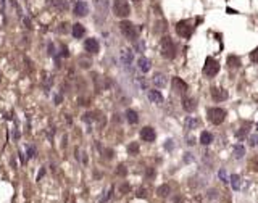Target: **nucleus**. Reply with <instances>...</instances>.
Segmentation results:
<instances>
[{
  "label": "nucleus",
  "mask_w": 258,
  "mask_h": 203,
  "mask_svg": "<svg viewBox=\"0 0 258 203\" xmlns=\"http://www.w3.org/2000/svg\"><path fill=\"white\" fill-rule=\"evenodd\" d=\"M66 26H68V24H61V27H60V32H66Z\"/></svg>",
  "instance_id": "nucleus-42"
},
{
  "label": "nucleus",
  "mask_w": 258,
  "mask_h": 203,
  "mask_svg": "<svg viewBox=\"0 0 258 203\" xmlns=\"http://www.w3.org/2000/svg\"><path fill=\"white\" fill-rule=\"evenodd\" d=\"M229 182H231V185H232L234 190H239V189H240V176H239V174H232V176L229 177Z\"/></svg>",
  "instance_id": "nucleus-24"
},
{
  "label": "nucleus",
  "mask_w": 258,
  "mask_h": 203,
  "mask_svg": "<svg viewBox=\"0 0 258 203\" xmlns=\"http://www.w3.org/2000/svg\"><path fill=\"white\" fill-rule=\"evenodd\" d=\"M232 153H234V156L236 158H242L244 155H245V147L244 145H240V143H236V145L232 147Z\"/></svg>",
  "instance_id": "nucleus-20"
},
{
  "label": "nucleus",
  "mask_w": 258,
  "mask_h": 203,
  "mask_svg": "<svg viewBox=\"0 0 258 203\" xmlns=\"http://www.w3.org/2000/svg\"><path fill=\"white\" fill-rule=\"evenodd\" d=\"M147 176L152 177V176H153V169H149V171H147Z\"/></svg>",
  "instance_id": "nucleus-44"
},
{
  "label": "nucleus",
  "mask_w": 258,
  "mask_h": 203,
  "mask_svg": "<svg viewBox=\"0 0 258 203\" xmlns=\"http://www.w3.org/2000/svg\"><path fill=\"white\" fill-rule=\"evenodd\" d=\"M195 106H197V102H195L194 97H185V98H182V108H184L187 113H192V111L195 110Z\"/></svg>",
  "instance_id": "nucleus-13"
},
{
  "label": "nucleus",
  "mask_w": 258,
  "mask_h": 203,
  "mask_svg": "<svg viewBox=\"0 0 258 203\" xmlns=\"http://www.w3.org/2000/svg\"><path fill=\"white\" fill-rule=\"evenodd\" d=\"M187 143H189V145H194V143H195V137H189Z\"/></svg>",
  "instance_id": "nucleus-39"
},
{
  "label": "nucleus",
  "mask_w": 258,
  "mask_h": 203,
  "mask_svg": "<svg viewBox=\"0 0 258 203\" xmlns=\"http://www.w3.org/2000/svg\"><path fill=\"white\" fill-rule=\"evenodd\" d=\"M218 73H219V63L215 58L208 57L205 61V66H203V74L206 77H215Z\"/></svg>",
  "instance_id": "nucleus-5"
},
{
  "label": "nucleus",
  "mask_w": 258,
  "mask_h": 203,
  "mask_svg": "<svg viewBox=\"0 0 258 203\" xmlns=\"http://www.w3.org/2000/svg\"><path fill=\"white\" fill-rule=\"evenodd\" d=\"M257 131H258V124H257Z\"/></svg>",
  "instance_id": "nucleus-45"
},
{
  "label": "nucleus",
  "mask_w": 258,
  "mask_h": 203,
  "mask_svg": "<svg viewBox=\"0 0 258 203\" xmlns=\"http://www.w3.org/2000/svg\"><path fill=\"white\" fill-rule=\"evenodd\" d=\"M250 60H252L253 63H258V47H255V49L250 52Z\"/></svg>",
  "instance_id": "nucleus-28"
},
{
  "label": "nucleus",
  "mask_w": 258,
  "mask_h": 203,
  "mask_svg": "<svg viewBox=\"0 0 258 203\" xmlns=\"http://www.w3.org/2000/svg\"><path fill=\"white\" fill-rule=\"evenodd\" d=\"M176 32H178V36L182 37V39H189V37L192 36V32H194V26H192L189 21L182 19V21H179L176 24Z\"/></svg>",
  "instance_id": "nucleus-6"
},
{
  "label": "nucleus",
  "mask_w": 258,
  "mask_h": 203,
  "mask_svg": "<svg viewBox=\"0 0 258 203\" xmlns=\"http://www.w3.org/2000/svg\"><path fill=\"white\" fill-rule=\"evenodd\" d=\"M82 119H84L86 123H92L95 118H94V115H92V113H86V115L82 116Z\"/></svg>",
  "instance_id": "nucleus-31"
},
{
  "label": "nucleus",
  "mask_w": 258,
  "mask_h": 203,
  "mask_svg": "<svg viewBox=\"0 0 258 203\" xmlns=\"http://www.w3.org/2000/svg\"><path fill=\"white\" fill-rule=\"evenodd\" d=\"M44 173H45V168H42V169H40V173H39V176H37V181H39V179H40V177H42V176H44Z\"/></svg>",
  "instance_id": "nucleus-41"
},
{
  "label": "nucleus",
  "mask_w": 258,
  "mask_h": 203,
  "mask_svg": "<svg viewBox=\"0 0 258 203\" xmlns=\"http://www.w3.org/2000/svg\"><path fill=\"white\" fill-rule=\"evenodd\" d=\"M53 6L58 11H66L68 10V0H53Z\"/></svg>",
  "instance_id": "nucleus-21"
},
{
  "label": "nucleus",
  "mask_w": 258,
  "mask_h": 203,
  "mask_svg": "<svg viewBox=\"0 0 258 203\" xmlns=\"http://www.w3.org/2000/svg\"><path fill=\"white\" fill-rule=\"evenodd\" d=\"M211 142H213V134L208 132V131H203L200 134V143L202 145H210Z\"/></svg>",
  "instance_id": "nucleus-18"
},
{
  "label": "nucleus",
  "mask_w": 258,
  "mask_h": 203,
  "mask_svg": "<svg viewBox=\"0 0 258 203\" xmlns=\"http://www.w3.org/2000/svg\"><path fill=\"white\" fill-rule=\"evenodd\" d=\"M171 142H173V140H166V143H165V148H173V143H171Z\"/></svg>",
  "instance_id": "nucleus-37"
},
{
  "label": "nucleus",
  "mask_w": 258,
  "mask_h": 203,
  "mask_svg": "<svg viewBox=\"0 0 258 203\" xmlns=\"http://www.w3.org/2000/svg\"><path fill=\"white\" fill-rule=\"evenodd\" d=\"M211 97L215 102H223L228 98V90H224V89L221 87H213L211 89Z\"/></svg>",
  "instance_id": "nucleus-10"
},
{
  "label": "nucleus",
  "mask_w": 258,
  "mask_h": 203,
  "mask_svg": "<svg viewBox=\"0 0 258 203\" xmlns=\"http://www.w3.org/2000/svg\"><path fill=\"white\" fill-rule=\"evenodd\" d=\"M197 124H198V121L195 118H192V116H189L187 119H185V123H184V127L187 131H192V129H195L197 127Z\"/></svg>",
  "instance_id": "nucleus-23"
},
{
  "label": "nucleus",
  "mask_w": 258,
  "mask_h": 203,
  "mask_svg": "<svg viewBox=\"0 0 258 203\" xmlns=\"http://www.w3.org/2000/svg\"><path fill=\"white\" fill-rule=\"evenodd\" d=\"M137 68H139L142 73H149L150 71V68H152V63H150V60L149 58H145V57H140L139 60H137Z\"/></svg>",
  "instance_id": "nucleus-14"
},
{
  "label": "nucleus",
  "mask_w": 258,
  "mask_h": 203,
  "mask_svg": "<svg viewBox=\"0 0 258 203\" xmlns=\"http://www.w3.org/2000/svg\"><path fill=\"white\" fill-rule=\"evenodd\" d=\"M29 156H36V150L34 148H29Z\"/></svg>",
  "instance_id": "nucleus-43"
},
{
  "label": "nucleus",
  "mask_w": 258,
  "mask_h": 203,
  "mask_svg": "<svg viewBox=\"0 0 258 203\" xmlns=\"http://www.w3.org/2000/svg\"><path fill=\"white\" fill-rule=\"evenodd\" d=\"M84 49H86V52H89V53H97L98 49H100L98 40L97 39H87L84 42Z\"/></svg>",
  "instance_id": "nucleus-11"
},
{
  "label": "nucleus",
  "mask_w": 258,
  "mask_h": 203,
  "mask_svg": "<svg viewBox=\"0 0 258 203\" xmlns=\"http://www.w3.org/2000/svg\"><path fill=\"white\" fill-rule=\"evenodd\" d=\"M155 137H157V134H155V129L150 126H145L140 129V139L144 140V142H153Z\"/></svg>",
  "instance_id": "nucleus-7"
},
{
  "label": "nucleus",
  "mask_w": 258,
  "mask_h": 203,
  "mask_svg": "<svg viewBox=\"0 0 258 203\" xmlns=\"http://www.w3.org/2000/svg\"><path fill=\"white\" fill-rule=\"evenodd\" d=\"M152 82H153V85L155 87H166V77H165V74H161V73H157L153 76L152 79Z\"/></svg>",
  "instance_id": "nucleus-16"
},
{
  "label": "nucleus",
  "mask_w": 258,
  "mask_h": 203,
  "mask_svg": "<svg viewBox=\"0 0 258 203\" xmlns=\"http://www.w3.org/2000/svg\"><path fill=\"white\" fill-rule=\"evenodd\" d=\"M89 13V5L86 2H82V0H78L76 3H74V15L76 16H86Z\"/></svg>",
  "instance_id": "nucleus-9"
},
{
  "label": "nucleus",
  "mask_w": 258,
  "mask_h": 203,
  "mask_svg": "<svg viewBox=\"0 0 258 203\" xmlns=\"http://www.w3.org/2000/svg\"><path fill=\"white\" fill-rule=\"evenodd\" d=\"M206 115H208V119L213 123V124H221L223 121L226 119V111L219 106H213V108L206 110Z\"/></svg>",
  "instance_id": "nucleus-4"
},
{
  "label": "nucleus",
  "mask_w": 258,
  "mask_h": 203,
  "mask_svg": "<svg viewBox=\"0 0 258 203\" xmlns=\"http://www.w3.org/2000/svg\"><path fill=\"white\" fill-rule=\"evenodd\" d=\"M228 65L231 68H239L240 66V60L236 57V55H229L228 57Z\"/></svg>",
  "instance_id": "nucleus-26"
},
{
  "label": "nucleus",
  "mask_w": 258,
  "mask_h": 203,
  "mask_svg": "<svg viewBox=\"0 0 258 203\" xmlns=\"http://www.w3.org/2000/svg\"><path fill=\"white\" fill-rule=\"evenodd\" d=\"M111 194H113V189H110V190L106 192V195H105V197H103L102 200H100V203H105L106 200H110V198H111Z\"/></svg>",
  "instance_id": "nucleus-32"
},
{
  "label": "nucleus",
  "mask_w": 258,
  "mask_h": 203,
  "mask_svg": "<svg viewBox=\"0 0 258 203\" xmlns=\"http://www.w3.org/2000/svg\"><path fill=\"white\" fill-rule=\"evenodd\" d=\"M61 50H63V52H61V55H63V57H68V55H70V53H68V49H66V47H61Z\"/></svg>",
  "instance_id": "nucleus-38"
},
{
  "label": "nucleus",
  "mask_w": 258,
  "mask_h": 203,
  "mask_svg": "<svg viewBox=\"0 0 258 203\" xmlns=\"http://www.w3.org/2000/svg\"><path fill=\"white\" fill-rule=\"evenodd\" d=\"M218 176L221 177V181H223V182H228V177H226V171H224V169H219Z\"/></svg>",
  "instance_id": "nucleus-34"
},
{
  "label": "nucleus",
  "mask_w": 258,
  "mask_h": 203,
  "mask_svg": "<svg viewBox=\"0 0 258 203\" xmlns=\"http://www.w3.org/2000/svg\"><path fill=\"white\" fill-rule=\"evenodd\" d=\"M126 119H128L129 124H137L139 123V116H137V113L134 110H128L126 111Z\"/></svg>",
  "instance_id": "nucleus-19"
},
{
  "label": "nucleus",
  "mask_w": 258,
  "mask_h": 203,
  "mask_svg": "<svg viewBox=\"0 0 258 203\" xmlns=\"http://www.w3.org/2000/svg\"><path fill=\"white\" fill-rule=\"evenodd\" d=\"M128 152L132 155V153H137L139 152V143L137 142H132V143H129V147H128Z\"/></svg>",
  "instance_id": "nucleus-27"
},
{
  "label": "nucleus",
  "mask_w": 258,
  "mask_h": 203,
  "mask_svg": "<svg viewBox=\"0 0 258 203\" xmlns=\"http://www.w3.org/2000/svg\"><path fill=\"white\" fill-rule=\"evenodd\" d=\"M116 174H118V176H126V174H128V169H126L124 164H119L118 169H116Z\"/></svg>",
  "instance_id": "nucleus-29"
},
{
  "label": "nucleus",
  "mask_w": 258,
  "mask_h": 203,
  "mask_svg": "<svg viewBox=\"0 0 258 203\" xmlns=\"http://www.w3.org/2000/svg\"><path fill=\"white\" fill-rule=\"evenodd\" d=\"M249 145L250 147H257L258 145V136H250L249 137Z\"/></svg>",
  "instance_id": "nucleus-30"
},
{
  "label": "nucleus",
  "mask_w": 258,
  "mask_h": 203,
  "mask_svg": "<svg viewBox=\"0 0 258 203\" xmlns=\"http://www.w3.org/2000/svg\"><path fill=\"white\" fill-rule=\"evenodd\" d=\"M147 95H149V100L152 103H157V105H161L163 103V95H161L160 90H155V89H152V90L147 92Z\"/></svg>",
  "instance_id": "nucleus-12"
},
{
  "label": "nucleus",
  "mask_w": 258,
  "mask_h": 203,
  "mask_svg": "<svg viewBox=\"0 0 258 203\" xmlns=\"http://www.w3.org/2000/svg\"><path fill=\"white\" fill-rule=\"evenodd\" d=\"M144 49H145L144 42H136V50H137V52H144Z\"/></svg>",
  "instance_id": "nucleus-35"
},
{
  "label": "nucleus",
  "mask_w": 258,
  "mask_h": 203,
  "mask_svg": "<svg viewBox=\"0 0 258 203\" xmlns=\"http://www.w3.org/2000/svg\"><path fill=\"white\" fill-rule=\"evenodd\" d=\"M132 60H134V53H132V50H129V49H123V50H121V61H123V65L129 66V65L132 63Z\"/></svg>",
  "instance_id": "nucleus-15"
},
{
  "label": "nucleus",
  "mask_w": 258,
  "mask_h": 203,
  "mask_svg": "<svg viewBox=\"0 0 258 203\" xmlns=\"http://www.w3.org/2000/svg\"><path fill=\"white\" fill-rule=\"evenodd\" d=\"M134 2H137V0H134Z\"/></svg>",
  "instance_id": "nucleus-46"
},
{
  "label": "nucleus",
  "mask_w": 258,
  "mask_h": 203,
  "mask_svg": "<svg viewBox=\"0 0 258 203\" xmlns=\"http://www.w3.org/2000/svg\"><path fill=\"white\" fill-rule=\"evenodd\" d=\"M119 29H121L123 36H124L128 40H132L134 42V40H137V37H139V29H137L131 21H121L119 23Z\"/></svg>",
  "instance_id": "nucleus-1"
},
{
  "label": "nucleus",
  "mask_w": 258,
  "mask_h": 203,
  "mask_svg": "<svg viewBox=\"0 0 258 203\" xmlns=\"http://www.w3.org/2000/svg\"><path fill=\"white\" fill-rule=\"evenodd\" d=\"M53 44H49V55H53Z\"/></svg>",
  "instance_id": "nucleus-40"
},
{
  "label": "nucleus",
  "mask_w": 258,
  "mask_h": 203,
  "mask_svg": "<svg viewBox=\"0 0 258 203\" xmlns=\"http://www.w3.org/2000/svg\"><path fill=\"white\" fill-rule=\"evenodd\" d=\"M171 85H173V90L176 92V94H185L187 92V84H185L184 81H182L181 77H173V82H171Z\"/></svg>",
  "instance_id": "nucleus-8"
},
{
  "label": "nucleus",
  "mask_w": 258,
  "mask_h": 203,
  "mask_svg": "<svg viewBox=\"0 0 258 203\" xmlns=\"http://www.w3.org/2000/svg\"><path fill=\"white\" fill-rule=\"evenodd\" d=\"M136 195H137V197H139V198H145V197H147V192H145V189H139Z\"/></svg>",
  "instance_id": "nucleus-33"
},
{
  "label": "nucleus",
  "mask_w": 258,
  "mask_h": 203,
  "mask_svg": "<svg viewBox=\"0 0 258 203\" xmlns=\"http://www.w3.org/2000/svg\"><path fill=\"white\" fill-rule=\"evenodd\" d=\"M86 29L82 24H79V23H76V24H73V27H71V34H73L74 39H81L82 36H84Z\"/></svg>",
  "instance_id": "nucleus-17"
},
{
  "label": "nucleus",
  "mask_w": 258,
  "mask_h": 203,
  "mask_svg": "<svg viewBox=\"0 0 258 203\" xmlns=\"http://www.w3.org/2000/svg\"><path fill=\"white\" fill-rule=\"evenodd\" d=\"M249 131H250V123H247L245 126H242L239 131L236 132V137L237 139H242V137H245L247 134H249Z\"/></svg>",
  "instance_id": "nucleus-25"
},
{
  "label": "nucleus",
  "mask_w": 258,
  "mask_h": 203,
  "mask_svg": "<svg viewBox=\"0 0 258 203\" xmlns=\"http://www.w3.org/2000/svg\"><path fill=\"white\" fill-rule=\"evenodd\" d=\"M161 55L165 58H170V60L176 57V45L170 36H165L161 39Z\"/></svg>",
  "instance_id": "nucleus-2"
},
{
  "label": "nucleus",
  "mask_w": 258,
  "mask_h": 203,
  "mask_svg": "<svg viewBox=\"0 0 258 203\" xmlns=\"http://www.w3.org/2000/svg\"><path fill=\"white\" fill-rule=\"evenodd\" d=\"M170 192H171V189H170V185H168V184H163V185H160V187L157 189L158 197H168V195H170Z\"/></svg>",
  "instance_id": "nucleus-22"
},
{
  "label": "nucleus",
  "mask_w": 258,
  "mask_h": 203,
  "mask_svg": "<svg viewBox=\"0 0 258 203\" xmlns=\"http://www.w3.org/2000/svg\"><path fill=\"white\" fill-rule=\"evenodd\" d=\"M119 190H121V192H123V194H128V192L131 190V187H129V184H124V185H121V187H119Z\"/></svg>",
  "instance_id": "nucleus-36"
},
{
  "label": "nucleus",
  "mask_w": 258,
  "mask_h": 203,
  "mask_svg": "<svg viewBox=\"0 0 258 203\" xmlns=\"http://www.w3.org/2000/svg\"><path fill=\"white\" fill-rule=\"evenodd\" d=\"M113 13L118 18H128L131 15V6L128 0H115L113 2Z\"/></svg>",
  "instance_id": "nucleus-3"
}]
</instances>
